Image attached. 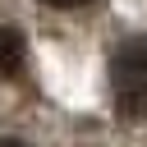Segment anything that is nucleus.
Segmentation results:
<instances>
[{"mask_svg":"<svg viewBox=\"0 0 147 147\" xmlns=\"http://www.w3.org/2000/svg\"><path fill=\"white\" fill-rule=\"evenodd\" d=\"M110 92L124 119L147 115V37H129L110 55Z\"/></svg>","mask_w":147,"mask_h":147,"instance_id":"1","label":"nucleus"},{"mask_svg":"<svg viewBox=\"0 0 147 147\" xmlns=\"http://www.w3.org/2000/svg\"><path fill=\"white\" fill-rule=\"evenodd\" d=\"M23 60H28V55H23V37L0 23V83H5V78H18Z\"/></svg>","mask_w":147,"mask_h":147,"instance_id":"2","label":"nucleus"},{"mask_svg":"<svg viewBox=\"0 0 147 147\" xmlns=\"http://www.w3.org/2000/svg\"><path fill=\"white\" fill-rule=\"evenodd\" d=\"M46 5H55V9H78V5H87V0H46Z\"/></svg>","mask_w":147,"mask_h":147,"instance_id":"3","label":"nucleus"},{"mask_svg":"<svg viewBox=\"0 0 147 147\" xmlns=\"http://www.w3.org/2000/svg\"><path fill=\"white\" fill-rule=\"evenodd\" d=\"M0 147H23V142H14V138H5V142H0Z\"/></svg>","mask_w":147,"mask_h":147,"instance_id":"4","label":"nucleus"}]
</instances>
